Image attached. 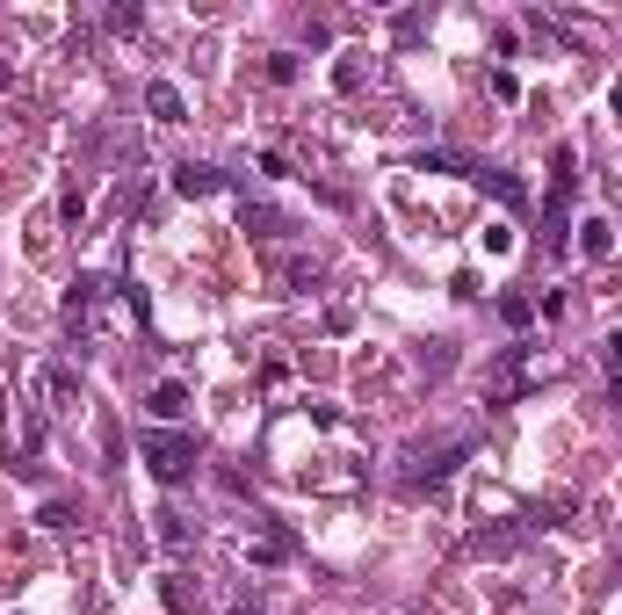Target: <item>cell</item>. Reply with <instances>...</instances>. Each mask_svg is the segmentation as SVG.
I'll list each match as a JSON object with an SVG mask.
<instances>
[{
    "label": "cell",
    "mask_w": 622,
    "mask_h": 615,
    "mask_svg": "<svg viewBox=\"0 0 622 615\" xmlns=\"http://www.w3.org/2000/svg\"><path fill=\"white\" fill-rule=\"evenodd\" d=\"M138 456H145V471L160 485H189L196 464H203V435H196V427H145Z\"/></svg>",
    "instance_id": "6da1fadb"
},
{
    "label": "cell",
    "mask_w": 622,
    "mask_h": 615,
    "mask_svg": "<svg viewBox=\"0 0 622 615\" xmlns=\"http://www.w3.org/2000/svg\"><path fill=\"white\" fill-rule=\"evenodd\" d=\"M471 449H478V435H449V442H420L413 456H406V471H398V492H406V500H420V492H442L463 464H471Z\"/></svg>",
    "instance_id": "7a4b0ae2"
},
{
    "label": "cell",
    "mask_w": 622,
    "mask_h": 615,
    "mask_svg": "<svg viewBox=\"0 0 622 615\" xmlns=\"http://www.w3.org/2000/svg\"><path fill=\"white\" fill-rule=\"evenodd\" d=\"M239 232L246 239H254V246H268V254H283V246H297V218H290V210H275V203H254V196H246L239 203Z\"/></svg>",
    "instance_id": "3957f363"
},
{
    "label": "cell",
    "mask_w": 622,
    "mask_h": 615,
    "mask_svg": "<svg viewBox=\"0 0 622 615\" xmlns=\"http://www.w3.org/2000/svg\"><path fill=\"white\" fill-rule=\"evenodd\" d=\"M528 536H536V521H485V529L463 536V558H514V550H528Z\"/></svg>",
    "instance_id": "277c9868"
},
{
    "label": "cell",
    "mask_w": 622,
    "mask_h": 615,
    "mask_svg": "<svg viewBox=\"0 0 622 615\" xmlns=\"http://www.w3.org/2000/svg\"><path fill=\"white\" fill-rule=\"evenodd\" d=\"M225 189H232V174H225V167H210V160H181V167H174V196H189V203L225 196Z\"/></svg>",
    "instance_id": "5b68a950"
},
{
    "label": "cell",
    "mask_w": 622,
    "mask_h": 615,
    "mask_svg": "<svg viewBox=\"0 0 622 615\" xmlns=\"http://www.w3.org/2000/svg\"><path fill=\"white\" fill-rule=\"evenodd\" d=\"M37 391H44L51 413H80V377L66 362H37Z\"/></svg>",
    "instance_id": "8992f818"
},
{
    "label": "cell",
    "mask_w": 622,
    "mask_h": 615,
    "mask_svg": "<svg viewBox=\"0 0 622 615\" xmlns=\"http://www.w3.org/2000/svg\"><path fill=\"white\" fill-rule=\"evenodd\" d=\"M189 406H196V391L181 384V377H167V384H152V391H145V413L160 420V427H181V420H189Z\"/></svg>",
    "instance_id": "52a82bcc"
},
{
    "label": "cell",
    "mask_w": 622,
    "mask_h": 615,
    "mask_svg": "<svg viewBox=\"0 0 622 615\" xmlns=\"http://www.w3.org/2000/svg\"><path fill=\"white\" fill-rule=\"evenodd\" d=\"M471 189H492L507 210H521V203H528V181H521V174H507V167H485V160H471Z\"/></svg>",
    "instance_id": "ba28073f"
},
{
    "label": "cell",
    "mask_w": 622,
    "mask_h": 615,
    "mask_svg": "<svg viewBox=\"0 0 622 615\" xmlns=\"http://www.w3.org/2000/svg\"><path fill=\"white\" fill-rule=\"evenodd\" d=\"M145 109H152V123H189V102H181V87L174 80H145Z\"/></svg>",
    "instance_id": "9c48e42d"
},
{
    "label": "cell",
    "mask_w": 622,
    "mask_h": 615,
    "mask_svg": "<svg viewBox=\"0 0 622 615\" xmlns=\"http://www.w3.org/2000/svg\"><path fill=\"white\" fill-rule=\"evenodd\" d=\"M160 601H167V615H196L203 587H189V572H160Z\"/></svg>",
    "instance_id": "30bf717a"
},
{
    "label": "cell",
    "mask_w": 622,
    "mask_h": 615,
    "mask_svg": "<svg viewBox=\"0 0 622 615\" xmlns=\"http://www.w3.org/2000/svg\"><path fill=\"white\" fill-rule=\"evenodd\" d=\"M275 275H283L290 290H319V261H304V254H290V246H283V254H275Z\"/></svg>",
    "instance_id": "8fae6325"
},
{
    "label": "cell",
    "mask_w": 622,
    "mask_h": 615,
    "mask_svg": "<svg viewBox=\"0 0 622 615\" xmlns=\"http://www.w3.org/2000/svg\"><path fill=\"white\" fill-rule=\"evenodd\" d=\"M572 246H579V254H586V261H601V254H608V246H615V225H608V218H586Z\"/></svg>",
    "instance_id": "7c38bea8"
},
{
    "label": "cell",
    "mask_w": 622,
    "mask_h": 615,
    "mask_svg": "<svg viewBox=\"0 0 622 615\" xmlns=\"http://www.w3.org/2000/svg\"><path fill=\"white\" fill-rule=\"evenodd\" d=\"M102 29H109V37H138V29H145V8H131V0H116V8L102 15Z\"/></svg>",
    "instance_id": "4fadbf2b"
},
{
    "label": "cell",
    "mask_w": 622,
    "mask_h": 615,
    "mask_svg": "<svg viewBox=\"0 0 622 615\" xmlns=\"http://www.w3.org/2000/svg\"><path fill=\"white\" fill-rule=\"evenodd\" d=\"M500 319H507L514 333H528V326H536V297H521V290H507V297H500Z\"/></svg>",
    "instance_id": "5bb4252c"
},
{
    "label": "cell",
    "mask_w": 622,
    "mask_h": 615,
    "mask_svg": "<svg viewBox=\"0 0 622 615\" xmlns=\"http://www.w3.org/2000/svg\"><path fill=\"white\" fill-rule=\"evenodd\" d=\"M297 51H268V87H297Z\"/></svg>",
    "instance_id": "9a60e30c"
},
{
    "label": "cell",
    "mask_w": 622,
    "mask_h": 615,
    "mask_svg": "<svg viewBox=\"0 0 622 615\" xmlns=\"http://www.w3.org/2000/svg\"><path fill=\"white\" fill-rule=\"evenodd\" d=\"M160 543H167V550H189V543H196L189 514H160Z\"/></svg>",
    "instance_id": "2e32d148"
},
{
    "label": "cell",
    "mask_w": 622,
    "mask_h": 615,
    "mask_svg": "<svg viewBox=\"0 0 622 615\" xmlns=\"http://www.w3.org/2000/svg\"><path fill=\"white\" fill-rule=\"evenodd\" d=\"M58 218H66V225L87 218V189H80V181H66V196H58Z\"/></svg>",
    "instance_id": "e0dca14e"
},
{
    "label": "cell",
    "mask_w": 622,
    "mask_h": 615,
    "mask_svg": "<svg viewBox=\"0 0 622 615\" xmlns=\"http://www.w3.org/2000/svg\"><path fill=\"white\" fill-rule=\"evenodd\" d=\"M37 529H51V536L73 529V507H66V500H44V507H37Z\"/></svg>",
    "instance_id": "ac0fdd59"
},
{
    "label": "cell",
    "mask_w": 622,
    "mask_h": 615,
    "mask_svg": "<svg viewBox=\"0 0 622 615\" xmlns=\"http://www.w3.org/2000/svg\"><path fill=\"white\" fill-rule=\"evenodd\" d=\"M333 80H340V95H355V87H362V51H348V58H340V66H333Z\"/></svg>",
    "instance_id": "d6986e66"
},
{
    "label": "cell",
    "mask_w": 622,
    "mask_h": 615,
    "mask_svg": "<svg viewBox=\"0 0 622 615\" xmlns=\"http://www.w3.org/2000/svg\"><path fill=\"white\" fill-rule=\"evenodd\" d=\"M601 369H608V377H622V326L601 341Z\"/></svg>",
    "instance_id": "ffe728a7"
},
{
    "label": "cell",
    "mask_w": 622,
    "mask_h": 615,
    "mask_svg": "<svg viewBox=\"0 0 622 615\" xmlns=\"http://www.w3.org/2000/svg\"><path fill=\"white\" fill-rule=\"evenodd\" d=\"M492 95H500V102H521V80L500 66V73H492Z\"/></svg>",
    "instance_id": "44dd1931"
},
{
    "label": "cell",
    "mask_w": 622,
    "mask_h": 615,
    "mask_svg": "<svg viewBox=\"0 0 622 615\" xmlns=\"http://www.w3.org/2000/svg\"><path fill=\"white\" fill-rule=\"evenodd\" d=\"M102 456H109V464H123V435H116V420H102Z\"/></svg>",
    "instance_id": "7402d4cb"
},
{
    "label": "cell",
    "mask_w": 622,
    "mask_h": 615,
    "mask_svg": "<svg viewBox=\"0 0 622 615\" xmlns=\"http://www.w3.org/2000/svg\"><path fill=\"white\" fill-rule=\"evenodd\" d=\"M601 398H608V413H622V377H608V391H601Z\"/></svg>",
    "instance_id": "603a6c76"
},
{
    "label": "cell",
    "mask_w": 622,
    "mask_h": 615,
    "mask_svg": "<svg viewBox=\"0 0 622 615\" xmlns=\"http://www.w3.org/2000/svg\"><path fill=\"white\" fill-rule=\"evenodd\" d=\"M608 109H615V116H622V73H615V80H608Z\"/></svg>",
    "instance_id": "cb8c5ba5"
},
{
    "label": "cell",
    "mask_w": 622,
    "mask_h": 615,
    "mask_svg": "<svg viewBox=\"0 0 622 615\" xmlns=\"http://www.w3.org/2000/svg\"><path fill=\"white\" fill-rule=\"evenodd\" d=\"M232 615H261V601H239V608H232Z\"/></svg>",
    "instance_id": "d4e9b609"
}]
</instances>
